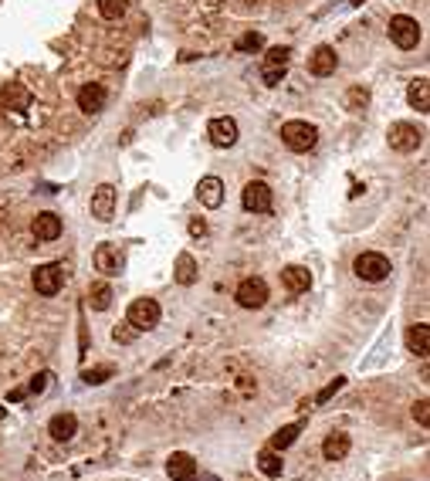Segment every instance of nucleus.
<instances>
[{"instance_id":"f257e3e1","label":"nucleus","mask_w":430,"mask_h":481,"mask_svg":"<svg viewBox=\"0 0 430 481\" xmlns=\"http://www.w3.org/2000/svg\"><path fill=\"white\" fill-rule=\"evenodd\" d=\"M281 143L292 152H308L315 143H319V129L312 123H302V119H292L281 126Z\"/></svg>"},{"instance_id":"f03ea898","label":"nucleus","mask_w":430,"mask_h":481,"mask_svg":"<svg viewBox=\"0 0 430 481\" xmlns=\"http://www.w3.org/2000/svg\"><path fill=\"white\" fill-rule=\"evenodd\" d=\"M353 271H356V278H363V281H383V278H390V258L380 251H363L359 258L353 261Z\"/></svg>"},{"instance_id":"7ed1b4c3","label":"nucleus","mask_w":430,"mask_h":481,"mask_svg":"<svg viewBox=\"0 0 430 481\" xmlns=\"http://www.w3.org/2000/svg\"><path fill=\"white\" fill-rule=\"evenodd\" d=\"M390 41H393L400 51L417 48V45H420V24H417L413 17H406V14H397V17L390 21Z\"/></svg>"},{"instance_id":"20e7f679","label":"nucleus","mask_w":430,"mask_h":481,"mask_svg":"<svg viewBox=\"0 0 430 481\" xmlns=\"http://www.w3.org/2000/svg\"><path fill=\"white\" fill-rule=\"evenodd\" d=\"M288 61H292V48H268L264 61H261V78L268 85H278L288 72Z\"/></svg>"},{"instance_id":"39448f33","label":"nucleus","mask_w":430,"mask_h":481,"mask_svg":"<svg viewBox=\"0 0 430 481\" xmlns=\"http://www.w3.org/2000/svg\"><path fill=\"white\" fill-rule=\"evenodd\" d=\"M132 329H152L159 322V302L156 299H136L129 305V319H126Z\"/></svg>"},{"instance_id":"423d86ee","label":"nucleus","mask_w":430,"mask_h":481,"mask_svg":"<svg viewBox=\"0 0 430 481\" xmlns=\"http://www.w3.org/2000/svg\"><path fill=\"white\" fill-rule=\"evenodd\" d=\"M386 139H390V146L397 152H413L420 146V139H424V132L417 126H410V123H393L390 132H386Z\"/></svg>"},{"instance_id":"0eeeda50","label":"nucleus","mask_w":430,"mask_h":481,"mask_svg":"<svg viewBox=\"0 0 430 481\" xmlns=\"http://www.w3.org/2000/svg\"><path fill=\"white\" fill-rule=\"evenodd\" d=\"M241 203H244V210H251V214H268V210H271V187L261 183V180H251V183L244 187V194H241Z\"/></svg>"},{"instance_id":"6e6552de","label":"nucleus","mask_w":430,"mask_h":481,"mask_svg":"<svg viewBox=\"0 0 430 481\" xmlns=\"http://www.w3.org/2000/svg\"><path fill=\"white\" fill-rule=\"evenodd\" d=\"M268 302V285L261 278H244L237 285V305L241 308H261Z\"/></svg>"},{"instance_id":"1a4fd4ad","label":"nucleus","mask_w":430,"mask_h":481,"mask_svg":"<svg viewBox=\"0 0 430 481\" xmlns=\"http://www.w3.org/2000/svg\"><path fill=\"white\" fill-rule=\"evenodd\" d=\"M61 285H65V275H61L58 265H41V268L34 271V292H38V295H58Z\"/></svg>"},{"instance_id":"9d476101","label":"nucleus","mask_w":430,"mask_h":481,"mask_svg":"<svg viewBox=\"0 0 430 481\" xmlns=\"http://www.w3.org/2000/svg\"><path fill=\"white\" fill-rule=\"evenodd\" d=\"M92 217L95 221H112L116 217V187H109V183L95 187V194H92Z\"/></svg>"},{"instance_id":"9b49d317","label":"nucleus","mask_w":430,"mask_h":481,"mask_svg":"<svg viewBox=\"0 0 430 481\" xmlns=\"http://www.w3.org/2000/svg\"><path fill=\"white\" fill-rule=\"evenodd\" d=\"M207 132H210V143H214V146H224V150H228V146H234V143H237V123H234L230 116L214 119Z\"/></svg>"},{"instance_id":"f8f14e48","label":"nucleus","mask_w":430,"mask_h":481,"mask_svg":"<svg viewBox=\"0 0 430 481\" xmlns=\"http://www.w3.org/2000/svg\"><path fill=\"white\" fill-rule=\"evenodd\" d=\"M197 197H200L203 207L217 210V207L224 203V180L221 177H203L200 183H197Z\"/></svg>"},{"instance_id":"ddd939ff","label":"nucleus","mask_w":430,"mask_h":481,"mask_svg":"<svg viewBox=\"0 0 430 481\" xmlns=\"http://www.w3.org/2000/svg\"><path fill=\"white\" fill-rule=\"evenodd\" d=\"M166 475L173 481H190L197 475V461H193V455H186V451L170 455V461H166Z\"/></svg>"},{"instance_id":"4468645a","label":"nucleus","mask_w":430,"mask_h":481,"mask_svg":"<svg viewBox=\"0 0 430 481\" xmlns=\"http://www.w3.org/2000/svg\"><path fill=\"white\" fill-rule=\"evenodd\" d=\"M105 102H109L105 85H85V88L78 92V109H81V112H88V116L102 112V109H105Z\"/></svg>"},{"instance_id":"2eb2a0df","label":"nucleus","mask_w":430,"mask_h":481,"mask_svg":"<svg viewBox=\"0 0 430 481\" xmlns=\"http://www.w3.org/2000/svg\"><path fill=\"white\" fill-rule=\"evenodd\" d=\"M95 268H99V275H119V268H122V254L116 244H99L95 248Z\"/></svg>"},{"instance_id":"dca6fc26","label":"nucleus","mask_w":430,"mask_h":481,"mask_svg":"<svg viewBox=\"0 0 430 481\" xmlns=\"http://www.w3.org/2000/svg\"><path fill=\"white\" fill-rule=\"evenodd\" d=\"M335 65H339V54H335V48H329V45L315 48V54H312V61H308L312 75H319V78H329L332 72H335Z\"/></svg>"},{"instance_id":"f3484780","label":"nucleus","mask_w":430,"mask_h":481,"mask_svg":"<svg viewBox=\"0 0 430 481\" xmlns=\"http://www.w3.org/2000/svg\"><path fill=\"white\" fill-rule=\"evenodd\" d=\"M281 281H285V288H288V292L302 295V292L312 288V271H308L305 265H288V268L281 271Z\"/></svg>"},{"instance_id":"a211bd4d","label":"nucleus","mask_w":430,"mask_h":481,"mask_svg":"<svg viewBox=\"0 0 430 481\" xmlns=\"http://www.w3.org/2000/svg\"><path fill=\"white\" fill-rule=\"evenodd\" d=\"M48 434L54 437V441H72L78 434V417L75 413H58V417H51V424H48Z\"/></svg>"},{"instance_id":"6ab92c4d","label":"nucleus","mask_w":430,"mask_h":481,"mask_svg":"<svg viewBox=\"0 0 430 481\" xmlns=\"http://www.w3.org/2000/svg\"><path fill=\"white\" fill-rule=\"evenodd\" d=\"M34 237L38 241H58L61 237V217L58 214H38L34 217Z\"/></svg>"},{"instance_id":"aec40b11","label":"nucleus","mask_w":430,"mask_h":481,"mask_svg":"<svg viewBox=\"0 0 430 481\" xmlns=\"http://www.w3.org/2000/svg\"><path fill=\"white\" fill-rule=\"evenodd\" d=\"M406 346H410V353H417V356L430 353V326L427 322H417V326L406 329Z\"/></svg>"},{"instance_id":"412c9836","label":"nucleus","mask_w":430,"mask_h":481,"mask_svg":"<svg viewBox=\"0 0 430 481\" xmlns=\"http://www.w3.org/2000/svg\"><path fill=\"white\" fill-rule=\"evenodd\" d=\"M322 455H326V461H342V457L349 455V437H346L342 431L329 434L326 444H322Z\"/></svg>"},{"instance_id":"4be33fe9","label":"nucleus","mask_w":430,"mask_h":481,"mask_svg":"<svg viewBox=\"0 0 430 481\" xmlns=\"http://www.w3.org/2000/svg\"><path fill=\"white\" fill-rule=\"evenodd\" d=\"M406 99H410V105H413L417 112H427V109H430V81H427V78H417V81L410 85Z\"/></svg>"},{"instance_id":"5701e85b","label":"nucleus","mask_w":430,"mask_h":481,"mask_svg":"<svg viewBox=\"0 0 430 481\" xmlns=\"http://www.w3.org/2000/svg\"><path fill=\"white\" fill-rule=\"evenodd\" d=\"M88 305H92L95 312H105V308L112 305V285H105V281H95V285L88 288Z\"/></svg>"},{"instance_id":"b1692460","label":"nucleus","mask_w":430,"mask_h":481,"mask_svg":"<svg viewBox=\"0 0 430 481\" xmlns=\"http://www.w3.org/2000/svg\"><path fill=\"white\" fill-rule=\"evenodd\" d=\"M257 468H261V475H268V478H281V471H285L278 451H271V448L257 455Z\"/></svg>"},{"instance_id":"393cba45","label":"nucleus","mask_w":430,"mask_h":481,"mask_svg":"<svg viewBox=\"0 0 430 481\" xmlns=\"http://www.w3.org/2000/svg\"><path fill=\"white\" fill-rule=\"evenodd\" d=\"M173 275H177L180 285H193L197 281V261H193V254H180Z\"/></svg>"},{"instance_id":"a878e982","label":"nucleus","mask_w":430,"mask_h":481,"mask_svg":"<svg viewBox=\"0 0 430 481\" xmlns=\"http://www.w3.org/2000/svg\"><path fill=\"white\" fill-rule=\"evenodd\" d=\"M298 424H288V427H278V431L271 434V451H285V448H292L295 444V437H298Z\"/></svg>"},{"instance_id":"bb28decb","label":"nucleus","mask_w":430,"mask_h":481,"mask_svg":"<svg viewBox=\"0 0 430 481\" xmlns=\"http://www.w3.org/2000/svg\"><path fill=\"white\" fill-rule=\"evenodd\" d=\"M126 3L129 0H99V14L105 21H116V17L126 14Z\"/></svg>"},{"instance_id":"cd10ccee","label":"nucleus","mask_w":430,"mask_h":481,"mask_svg":"<svg viewBox=\"0 0 430 481\" xmlns=\"http://www.w3.org/2000/svg\"><path fill=\"white\" fill-rule=\"evenodd\" d=\"M112 377H116V366H95V370H85V373H81V380L92 383V386H95V383L112 380Z\"/></svg>"},{"instance_id":"c85d7f7f","label":"nucleus","mask_w":430,"mask_h":481,"mask_svg":"<svg viewBox=\"0 0 430 481\" xmlns=\"http://www.w3.org/2000/svg\"><path fill=\"white\" fill-rule=\"evenodd\" d=\"M342 386H346V377H335V380H332L329 386H326V390H319L315 404H329V400L335 397V393H339V390H342Z\"/></svg>"},{"instance_id":"c756f323","label":"nucleus","mask_w":430,"mask_h":481,"mask_svg":"<svg viewBox=\"0 0 430 481\" xmlns=\"http://www.w3.org/2000/svg\"><path fill=\"white\" fill-rule=\"evenodd\" d=\"M413 420H417L420 427H427L430 424V404L427 400H417V404H413Z\"/></svg>"},{"instance_id":"7c9ffc66","label":"nucleus","mask_w":430,"mask_h":481,"mask_svg":"<svg viewBox=\"0 0 430 481\" xmlns=\"http://www.w3.org/2000/svg\"><path fill=\"white\" fill-rule=\"evenodd\" d=\"M261 45H264L261 34H244V38H237V51H257Z\"/></svg>"},{"instance_id":"2f4dec72","label":"nucleus","mask_w":430,"mask_h":481,"mask_svg":"<svg viewBox=\"0 0 430 481\" xmlns=\"http://www.w3.org/2000/svg\"><path fill=\"white\" fill-rule=\"evenodd\" d=\"M51 380H54L51 373H41V377H34V380H31V386H27V393H45Z\"/></svg>"},{"instance_id":"473e14b6","label":"nucleus","mask_w":430,"mask_h":481,"mask_svg":"<svg viewBox=\"0 0 430 481\" xmlns=\"http://www.w3.org/2000/svg\"><path fill=\"white\" fill-rule=\"evenodd\" d=\"M129 329H132L129 322H126V326H116V332H112V339H116V342H132V339H136V332H139V329H136V332H129Z\"/></svg>"},{"instance_id":"72a5a7b5","label":"nucleus","mask_w":430,"mask_h":481,"mask_svg":"<svg viewBox=\"0 0 430 481\" xmlns=\"http://www.w3.org/2000/svg\"><path fill=\"white\" fill-rule=\"evenodd\" d=\"M190 234H193V237H203V234H207V224H203V221H190Z\"/></svg>"},{"instance_id":"f704fd0d","label":"nucleus","mask_w":430,"mask_h":481,"mask_svg":"<svg viewBox=\"0 0 430 481\" xmlns=\"http://www.w3.org/2000/svg\"><path fill=\"white\" fill-rule=\"evenodd\" d=\"M190 481H221V478H217V475H200V478L193 475V478H190Z\"/></svg>"},{"instance_id":"c9c22d12","label":"nucleus","mask_w":430,"mask_h":481,"mask_svg":"<svg viewBox=\"0 0 430 481\" xmlns=\"http://www.w3.org/2000/svg\"><path fill=\"white\" fill-rule=\"evenodd\" d=\"M3 413H7V410H3V407H0V420H3Z\"/></svg>"}]
</instances>
